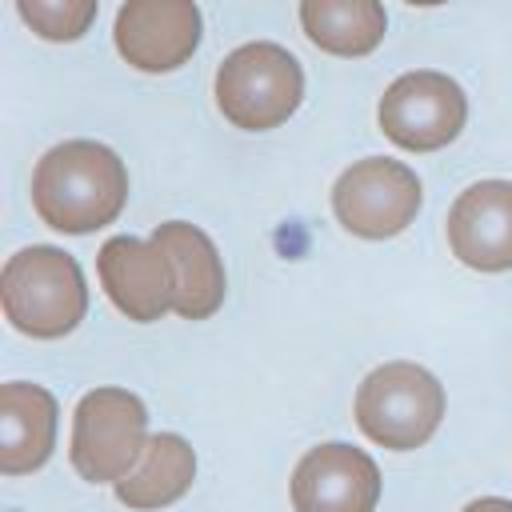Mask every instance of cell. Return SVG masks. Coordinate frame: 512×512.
<instances>
[{
    "instance_id": "cell-6",
    "label": "cell",
    "mask_w": 512,
    "mask_h": 512,
    "mask_svg": "<svg viewBox=\"0 0 512 512\" xmlns=\"http://www.w3.org/2000/svg\"><path fill=\"white\" fill-rule=\"evenodd\" d=\"M420 180L408 164L388 156L356 160L332 184V212L336 220L364 240H388L404 232L420 212Z\"/></svg>"
},
{
    "instance_id": "cell-15",
    "label": "cell",
    "mask_w": 512,
    "mask_h": 512,
    "mask_svg": "<svg viewBox=\"0 0 512 512\" xmlns=\"http://www.w3.org/2000/svg\"><path fill=\"white\" fill-rule=\"evenodd\" d=\"M300 24L316 48L332 56H364L384 40L388 16L376 0H304Z\"/></svg>"
},
{
    "instance_id": "cell-3",
    "label": "cell",
    "mask_w": 512,
    "mask_h": 512,
    "mask_svg": "<svg viewBox=\"0 0 512 512\" xmlns=\"http://www.w3.org/2000/svg\"><path fill=\"white\" fill-rule=\"evenodd\" d=\"M440 416H444V388L428 368L412 360L380 364L356 388V424L380 448L392 452L420 448L440 428Z\"/></svg>"
},
{
    "instance_id": "cell-16",
    "label": "cell",
    "mask_w": 512,
    "mask_h": 512,
    "mask_svg": "<svg viewBox=\"0 0 512 512\" xmlns=\"http://www.w3.org/2000/svg\"><path fill=\"white\" fill-rule=\"evenodd\" d=\"M96 0H20L16 12L44 36V40H76L96 16Z\"/></svg>"
},
{
    "instance_id": "cell-1",
    "label": "cell",
    "mask_w": 512,
    "mask_h": 512,
    "mask_svg": "<svg viewBox=\"0 0 512 512\" xmlns=\"http://www.w3.org/2000/svg\"><path fill=\"white\" fill-rule=\"evenodd\" d=\"M124 200V160L96 140H64L48 148L32 172V204L40 220L68 236H84L112 224Z\"/></svg>"
},
{
    "instance_id": "cell-14",
    "label": "cell",
    "mask_w": 512,
    "mask_h": 512,
    "mask_svg": "<svg viewBox=\"0 0 512 512\" xmlns=\"http://www.w3.org/2000/svg\"><path fill=\"white\" fill-rule=\"evenodd\" d=\"M192 476H196V452L188 448V440L176 432H160L148 440L140 468L116 484V500L140 512L164 508L192 488Z\"/></svg>"
},
{
    "instance_id": "cell-5",
    "label": "cell",
    "mask_w": 512,
    "mask_h": 512,
    "mask_svg": "<svg viewBox=\"0 0 512 512\" xmlns=\"http://www.w3.org/2000/svg\"><path fill=\"white\" fill-rule=\"evenodd\" d=\"M148 448L144 400L128 388H92L72 412V468L92 484H120Z\"/></svg>"
},
{
    "instance_id": "cell-9",
    "label": "cell",
    "mask_w": 512,
    "mask_h": 512,
    "mask_svg": "<svg viewBox=\"0 0 512 512\" xmlns=\"http://www.w3.org/2000/svg\"><path fill=\"white\" fill-rule=\"evenodd\" d=\"M200 44L192 0H128L116 12V48L140 72H172Z\"/></svg>"
},
{
    "instance_id": "cell-2",
    "label": "cell",
    "mask_w": 512,
    "mask_h": 512,
    "mask_svg": "<svg viewBox=\"0 0 512 512\" xmlns=\"http://www.w3.org/2000/svg\"><path fill=\"white\" fill-rule=\"evenodd\" d=\"M0 304L16 332L36 340H56L84 320L88 288L80 264L68 252L52 244H32L8 256L0 272Z\"/></svg>"
},
{
    "instance_id": "cell-13",
    "label": "cell",
    "mask_w": 512,
    "mask_h": 512,
    "mask_svg": "<svg viewBox=\"0 0 512 512\" xmlns=\"http://www.w3.org/2000/svg\"><path fill=\"white\" fill-rule=\"evenodd\" d=\"M56 448V400L40 384H0V472L24 476Z\"/></svg>"
},
{
    "instance_id": "cell-11",
    "label": "cell",
    "mask_w": 512,
    "mask_h": 512,
    "mask_svg": "<svg viewBox=\"0 0 512 512\" xmlns=\"http://www.w3.org/2000/svg\"><path fill=\"white\" fill-rule=\"evenodd\" d=\"M452 256L476 272L512 268V180H480L464 188L448 212Z\"/></svg>"
},
{
    "instance_id": "cell-8",
    "label": "cell",
    "mask_w": 512,
    "mask_h": 512,
    "mask_svg": "<svg viewBox=\"0 0 512 512\" xmlns=\"http://www.w3.org/2000/svg\"><path fill=\"white\" fill-rule=\"evenodd\" d=\"M380 500V468L352 444L308 448L292 472L296 512H372Z\"/></svg>"
},
{
    "instance_id": "cell-10",
    "label": "cell",
    "mask_w": 512,
    "mask_h": 512,
    "mask_svg": "<svg viewBox=\"0 0 512 512\" xmlns=\"http://www.w3.org/2000/svg\"><path fill=\"white\" fill-rule=\"evenodd\" d=\"M96 272H100V284H104L108 300L128 320L148 324V320H160L172 308L176 276H172L168 256L152 240H136V236L104 240V248L96 256Z\"/></svg>"
},
{
    "instance_id": "cell-4",
    "label": "cell",
    "mask_w": 512,
    "mask_h": 512,
    "mask_svg": "<svg viewBox=\"0 0 512 512\" xmlns=\"http://www.w3.org/2000/svg\"><path fill=\"white\" fill-rule=\"evenodd\" d=\"M300 96H304L300 60L272 40L240 44L236 52L224 56L216 72V104L224 120L248 132L284 124L300 108Z\"/></svg>"
},
{
    "instance_id": "cell-7",
    "label": "cell",
    "mask_w": 512,
    "mask_h": 512,
    "mask_svg": "<svg viewBox=\"0 0 512 512\" xmlns=\"http://www.w3.org/2000/svg\"><path fill=\"white\" fill-rule=\"evenodd\" d=\"M468 120L464 88L432 68L396 76L380 96V128L408 152H436L460 136Z\"/></svg>"
},
{
    "instance_id": "cell-17",
    "label": "cell",
    "mask_w": 512,
    "mask_h": 512,
    "mask_svg": "<svg viewBox=\"0 0 512 512\" xmlns=\"http://www.w3.org/2000/svg\"><path fill=\"white\" fill-rule=\"evenodd\" d=\"M464 512H512V500H500V496H484V500H472Z\"/></svg>"
},
{
    "instance_id": "cell-12",
    "label": "cell",
    "mask_w": 512,
    "mask_h": 512,
    "mask_svg": "<svg viewBox=\"0 0 512 512\" xmlns=\"http://www.w3.org/2000/svg\"><path fill=\"white\" fill-rule=\"evenodd\" d=\"M152 244L168 256L176 276L172 312H180L184 320H208L224 304V264L216 256V244L184 220L160 224L152 232Z\"/></svg>"
}]
</instances>
